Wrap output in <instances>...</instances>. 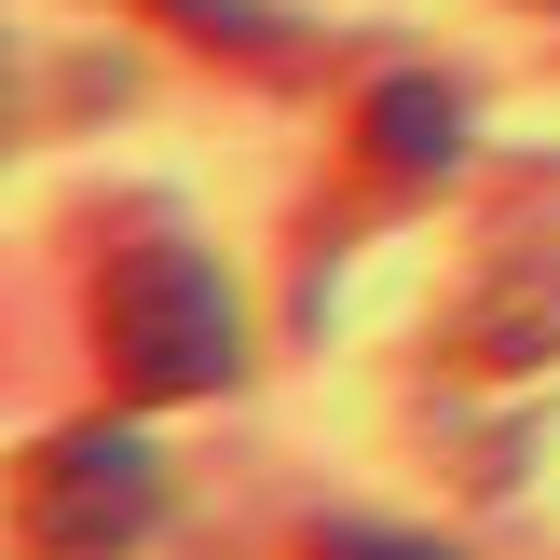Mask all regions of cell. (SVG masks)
I'll list each match as a JSON object with an SVG mask.
<instances>
[{"instance_id":"1","label":"cell","mask_w":560,"mask_h":560,"mask_svg":"<svg viewBox=\"0 0 560 560\" xmlns=\"http://www.w3.org/2000/svg\"><path fill=\"white\" fill-rule=\"evenodd\" d=\"M82 315H96V370H109L124 410L219 397V383L246 370V301H233V273H219L164 206H124V219H109Z\"/></svg>"},{"instance_id":"2","label":"cell","mask_w":560,"mask_h":560,"mask_svg":"<svg viewBox=\"0 0 560 560\" xmlns=\"http://www.w3.org/2000/svg\"><path fill=\"white\" fill-rule=\"evenodd\" d=\"M164 520V465L137 424H55L27 452V547L42 560H124Z\"/></svg>"},{"instance_id":"3","label":"cell","mask_w":560,"mask_h":560,"mask_svg":"<svg viewBox=\"0 0 560 560\" xmlns=\"http://www.w3.org/2000/svg\"><path fill=\"white\" fill-rule=\"evenodd\" d=\"M452 355L465 370H534V355H560V246H492L479 288L452 301Z\"/></svg>"},{"instance_id":"4","label":"cell","mask_w":560,"mask_h":560,"mask_svg":"<svg viewBox=\"0 0 560 560\" xmlns=\"http://www.w3.org/2000/svg\"><path fill=\"white\" fill-rule=\"evenodd\" d=\"M355 178L370 191H452L465 178V96L452 82H370V109H355Z\"/></svg>"},{"instance_id":"5","label":"cell","mask_w":560,"mask_h":560,"mask_svg":"<svg viewBox=\"0 0 560 560\" xmlns=\"http://www.w3.org/2000/svg\"><path fill=\"white\" fill-rule=\"evenodd\" d=\"M137 14L178 27L191 55H219V69H246V82H301L315 69V27L273 14V0H137Z\"/></svg>"},{"instance_id":"6","label":"cell","mask_w":560,"mask_h":560,"mask_svg":"<svg viewBox=\"0 0 560 560\" xmlns=\"http://www.w3.org/2000/svg\"><path fill=\"white\" fill-rule=\"evenodd\" d=\"M301 560H452V547H424V534H397V520H328Z\"/></svg>"}]
</instances>
